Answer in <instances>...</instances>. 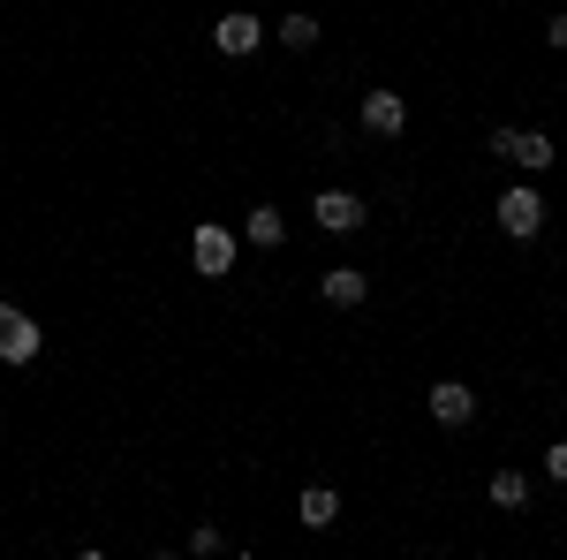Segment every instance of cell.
I'll return each mask as SVG.
<instances>
[{
    "label": "cell",
    "instance_id": "6da1fadb",
    "mask_svg": "<svg viewBox=\"0 0 567 560\" xmlns=\"http://www.w3.org/2000/svg\"><path fill=\"white\" fill-rule=\"evenodd\" d=\"M484 144H492L499 160H515V167H529V174H545V167H553V136H545V130H492Z\"/></svg>",
    "mask_w": 567,
    "mask_h": 560
},
{
    "label": "cell",
    "instance_id": "7a4b0ae2",
    "mask_svg": "<svg viewBox=\"0 0 567 560\" xmlns=\"http://www.w3.org/2000/svg\"><path fill=\"white\" fill-rule=\"evenodd\" d=\"M189 265H197L205 281H219V273L235 265V235H227V227H197V235H189Z\"/></svg>",
    "mask_w": 567,
    "mask_h": 560
},
{
    "label": "cell",
    "instance_id": "3957f363",
    "mask_svg": "<svg viewBox=\"0 0 567 560\" xmlns=\"http://www.w3.org/2000/svg\"><path fill=\"white\" fill-rule=\"evenodd\" d=\"M0 356H8V364H31V356H39V326H31L16 303H0Z\"/></svg>",
    "mask_w": 567,
    "mask_h": 560
},
{
    "label": "cell",
    "instance_id": "277c9868",
    "mask_svg": "<svg viewBox=\"0 0 567 560\" xmlns=\"http://www.w3.org/2000/svg\"><path fill=\"white\" fill-rule=\"evenodd\" d=\"M363 130H371V136H401V130H409L401 91H363Z\"/></svg>",
    "mask_w": 567,
    "mask_h": 560
},
{
    "label": "cell",
    "instance_id": "5b68a950",
    "mask_svg": "<svg viewBox=\"0 0 567 560\" xmlns=\"http://www.w3.org/2000/svg\"><path fill=\"white\" fill-rule=\"evenodd\" d=\"M318 227H333V235H349V227H363V197L355 190H318Z\"/></svg>",
    "mask_w": 567,
    "mask_h": 560
},
{
    "label": "cell",
    "instance_id": "8992f818",
    "mask_svg": "<svg viewBox=\"0 0 567 560\" xmlns=\"http://www.w3.org/2000/svg\"><path fill=\"white\" fill-rule=\"evenodd\" d=\"M499 227H507V235H537V227H545V197H537V190H507V197H499Z\"/></svg>",
    "mask_w": 567,
    "mask_h": 560
},
{
    "label": "cell",
    "instance_id": "52a82bcc",
    "mask_svg": "<svg viewBox=\"0 0 567 560\" xmlns=\"http://www.w3.org/2000/svg\"><path fill=\"white\" fill-rule=\"evenodd\" d=\"M213 45H219V53H258V45H265V23L235 8V16H219V23H213Z\"/></svg>",
    "mask_w": 567,
    "mask_h": 560
},
{
    "label": "cell",
    "instance_id": "ba28073f",
    "mask_svg": "<svg viewBox=\"0 0 567 560\" xmlns=\"http://www.w3.org/2000/svg\"><path fill=\"white\" fill-rule=\"evenodd\" d=\"M432 417L439 425H470V417H477V394L462 387V379H439L432 387Z\"/></svg>",
    "mask_w": 567,
    "mask_h": 560
},
{
    "label": "cell",
    "instance_id": "9c48e42d",
    "mask_svg": "<svg viewBox=\"0 0 567 560\" xmlns=\"http://www.w3.org/2000/svg\"><path fill=\"white\" fill-rule=\"evenodd\" d=\"M363 296H371V281H363L355 265H333V273H326V303H341V310H355Z\"/></svg>",
    "mask_w": 567,
    "mask_h": 560
},
{
    "label": "cell",
    "instance_id": "30bf717a",
    "mask_svg": "<svg viewBox=\"0 0 567 560\" xmlns=\"http://www.w3.org/2000/svg\"><path fill=\"white\" fill-rule=\"evenodd\" d=\"M243 235H250V243H258V251H280V243H288V220L272 213V205H258V213L243 220Z\"/></svg>",
    "mask_w": 567,
    "mask_h": 560
},
{
    "label": "cell",
    "instance_id": "8fae6325",
    "mask_svg": "<svg viewBox=\"0 0 567 560\" xmlns=\"http://www.w3.org/2000/svg\"><path fill=\"white\" fill-rule=\"evenodd\" d=\"M333 516H341V492H333V485H303V522L310 530H326Z\"/></svg>",
    "mask_w": 567,
    "mask_h": 560
},
{
    "label": "cell",
    "instance_id": "7c38bea8",
    "mask_svg": "<svg viewBox=\"0 0 567 560\" xmlns=\"http://www.w3.org/2000/svg\"><path fill=\"white\" fill-rule=\"evenodd\" d=\"M523 500H529V477L523 470H499V477H492V508H507V516H515Z\"/></svg>",
    "mask_w": 567,
    "mask_h": 560
},
{
    "label": "cell",
    "instance_id": "4fadbf2b",
    "mask_svg": "<svg viewBox=\"0 0 567 560\" xmlns=\"http://www.w3.org/2000/svg\"><path fill=\"white\" fill-rule=\"evenodd\" d=\"M280 45H296V53L318 45V16H303V8H296V16H280Z\"/></svg>",
    "mask_w": 567,
    "mask_h": 560
},
{
    "label": "cell",
    "instance_id": "5bb4252c",
    "mask_svg": "<svg viewBox=\"0 0 567 560\" xmlns=\"http://www.w3.org/2000/svg\"><path fill=\"white\" fill-rule=\"evenodd\" d=\"M545 470H553V477H560V485H567V439H560V447H553V455H545Z\"/></svg>",
    "mask_w": 567,
    "mask_h": 560
},
{
    "label": "cell",
    "instance_id": "9a60e30c",
    "mask_svg": "<svg viewBox=\"0 0 567 560\" xmlns=\"http://www.w3.org/2000/svg\"><path fill=\"white\" fill-rule=\"evenodd\" d=\"M545 39H553V45H567V16H553V23H545Z\"/></svg>",
    "mask_w": 567,
    "mask_h": 560
}]
</instances>
